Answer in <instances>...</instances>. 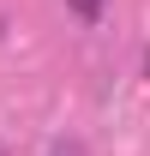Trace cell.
Instances as JSON below:
<instances>
[{
  "label": "cell",
  "instance_id": "1",
  "mask_svg": "<svg viewBox=\"0 0 150 156\" xmlns=\"http://www.w3.org/2000/svg\"><path fill=\"white\" fill-rule=\"evenodd\" d=\"M102 6H108V0H66V12H72L78 24H102Z\"/></svg>",
  "mask_w": 150,
  "mask_h": 156
},
{
  "label": "cell",
  "instance_id": "2",
  "mask_svg": "<svg viewBox=\"0 0 150 156\" xmlns=\"http://www.w3.org/2000/svg\"><path fill=\"white\" fill-rule=\"evenodd\" d=\"M0 156H6V144H0Z\"/></svg>",
  "mask_w": 150,
  "mask_h": 156
}]
</instances>
